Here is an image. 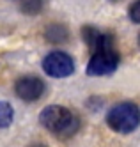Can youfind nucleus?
Wrapping results in <instances>:
<instances>
[{"label":"nucleus","mask_w":140,"mask_h":147,"mask_svg":"<svg viewBox=\"0 0 140 147\" xmlns=\"http://www.w3.org/2000/svg\"><path fill=\"white\" fill-rule=\"evenodd\" d=\"M39 122L59 138H69L80 129L78 115L62 105H50L39 113Z\"/></svg>","instance_id":"obj_1"},{"label":"nucleus","mask_w":140,"mask_h":147,"mask_svg":"<svg viewBox=\"0 0 140 147\" xmlns=\"http://www.w3.org/2000/svg\"><path fill=\"white\" fill-rule=\"evenodd\" d=\"M106 124L115 133H133L140 124V108L131 101L117 103L106 113Z\"/></svg>","instance_id":"obj_2"},{"label":"nucleus","mask_w":140,"mask_h":147,"mask_svg":"<svg viewBox=\"0 0 140 147\" xmlns=\"http://www.w3.org/2000/svg\"><path fill=\"white\" fill-rule=\"evenodd\" d=\"M121 55L115 50V46H108L98 51H92V57L87 64V75L89 76H108L119 67Z\"/></svg>","instance_id":"obj_3"},{"label":"nucleus","mask_w":140,"mask_h":147,"mask_svg":"<svg viewBox=\"0 0 140 147\" xmlns=\"http://www.w3.org/2000/svg\"><path fill=\"white\" fill-rule=\"evenodd\" d=\"M43 71L51 78H66L74 73V60L66 51H51L43 59Z\"/></svg>","instance_id":"obj_4"},{"label":"nucleus","mask_w":140,"mask_h":147,"mask_svg":"<svg viewBox=\"0 0 140 147\" xmlns=\"http://www.w3.org/2000/svg\"><path fill=\"white\" fill-rule=\"evenodd\" d=\"M46 90V85L39 76L34 75H27L16 80L14 83V92L20 99H23L27 103H34L43 98V94Z\"/></svg>","instance_id":"obj_5"},{"label":"nucleus","mask_w":140,"mask_h":147,"mask_svg":"<svg viewBox=\"0 0 140 147\" xmlns=\"http://www.w3.org/2000/svg\"><path fill=\"white\" fill-rule=\"evenodd\" d=\"M82 39L85 41V45L89 46L91 51H98V50H103V48L114 46V37L110 34L101 32V30H98L92 25L82 27Z\"/></svg>","instance_id":"obj_6"},{"label":"nucleus","mask_w":140,"mask_h":147,"mask_svg":"<svg viewBox=\"0 0 140 147\" xmlns=\"http://www.w3.org/2000/svg\"><path fill=\"white\" fill-rule=\"evenodd\" d=\"M45 37L48 43H53V45H62V43H66L68 37H69V30L66 25H62V23H51L46 27L45 30Z\"/></svg>","instance_id":"obj_7"},{"label":"nucleus","mask_w":140,"mask_h":147,"mask_svg":"<svg viewBox=\"0 0 140 147\" xmlns=\"http://www.w3.org/2000/svg\"><path fill=\"white\" fill-rule=\"evenodd\" d=\"M14 119V110L7 101H0V129L9 128Z\"/></svg>","instance_id":"obj_8"},{"label":"nucleus","mask_w":140,"mask_h":147,"mask_svg":"<svg viewBox=\"0 0 140 147\" xmlns=\"http://www.w3.org/2000/svg\"><path fill=\"white\" fill-rule=\"evenodd\" d=\"M45 9V0H23L21 4V11L28 16H36Z\"/></svg>","instance_id":"obj_9"},{"label":"nucleus","mask_w":140,"mask_h":147,"mask_svg":"<svg viewBox=\"0 0 140 147\" xmlns=\"http://www.w3.org/2000/svg\"><path fill=\"white\" fill-rule=\"evenodd\" d=\"M130 20L133 23L140 25V0H135V2L130 5Z\"/></svg>","instance_id":"obj_10"},{"label":"nucleus","mask_w":140,"mask_h":147,"mask_svg":"<svg viewBox=\"0 0 140 147\" xmlns=\"http://www.w3.org/2000/svg\"><path fill=\"white\" fill-rule=\"evenodd\" d=\"M36 147H45V145H36Z\"/></svg>","instance_id":"obj_11"},{"label":"nucleus","mask_w":140,"mask_h":147,"mask_svg":"<svg viewBox=\"0 0 140 147\" xmlns=\"http://www.w3.org/2000/svg\"><path fill=\"white\" fill-rule=\"evenodd\" d=\"M110 2H117V0H110Z\"/></svg>","instance_id":"obj_12"},{"label":"nucleus","mask_w":140,"mask_h":147,"mask_svg":"<svg viewBox=\"0 0 140 147\" xmlns=\"http://www.w3.org/2000/svg\"><path fill=\"white\" fill-rule=\"evenodd\" d=\"M138 41H140V37H138Z\"/></svg>","instance_id":"obj_13"}]
</instances>
